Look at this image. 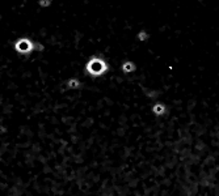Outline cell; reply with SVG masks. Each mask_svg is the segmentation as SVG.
Returning a JSON list of instances; mask_svg holds the SVG:
<instances>
[{
  "label": "cell",
  "instance_id": "cell-4",
  "mask_svg": "<svg viewBox=\"0 0 219 196\" xmlns=\"http://www.w3.org/2000/svg\"><path fill=\"white\" fill-rule=\"evenodd\" d=\"M79 84H80V82H79V80H76V78H71V80L67 81V86H68V88H78Z\"/></svg>",
  "mask_w": 219,
  "mask_h": 196
},
{
  "label": "cell",
  "instance_id": "cell-3",
  "mask_svg": "<svg viewBox=\"0 0 219 196\" xmlns=\"http://www.w3.org/2000/svg\"><path fill=\"white\" fill-rule=\"evenodd\" d=\"M122 69H123V72H133L135 69V65L133 62H125L122 64Z\"/></svg>",
  "mask_w": 219,
  "mask_h": 196
},
{
  "label": "cell",
  "instance_id": "cell-5",
  "mask_svg": "<svg viewBox=\"0 0 219 196\" xmlns=\"http://www.w3.org/2000/svg\"><path fill=\"white\" fill-rule=\"evenodd\" d=\"M138 39L139 41H146L147 39V33L144 30H142V31H139L138 33Z\"/></svg>",
  "mask_w": 219,
  "mask_h": 196
},
{
  "label": "cell",
  "instance_id": "cell-6",
  "mask_svg": "<svg viewBox=\"0 0 219 196\" xmlns=\"http://www.w3.org/2000/svg\"><path fill=\"white\" fill-rule=\"evenodd\" d=\"M39 5L49 7V5H50V0H39Z\"/></svg>",
  "mask_w": 219,
  "mask_h": 196
},
{
  "label": "cell",
  "instance_id": "cell-1",
  "mask_svg": "<svg viewBox=\"0 0 219 196\" xmlns=\"http://www.w3.org/2000/svg\"><path fill=\"white\" fill-rule=\"evenodd\" d=\"M85 69L91 76H101L102 73H105L108 71V64H106L105 60L98 58H93L87 63Z\"/></svg>",
  "mask_w": 219,
  "mask_h": 196
},
{
  "label": "cell",
  "instance_id": "cell-2",
  "mask_svg": "<svg viewBox=\"0 0 219 196\" xmlns=\"http://www.w3.org/2000/svg\"><path fill=\"white\" fill-rule=\"evenodd\" d=\"M15 49L20 54H29L35 49V47H34V43L32 41H29L28 38H21V39H18V41H16Z\"/></svg>",
  "mask_w": 219,
  "mask_h": 196
}]
</instances>
